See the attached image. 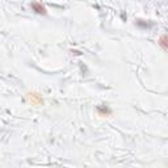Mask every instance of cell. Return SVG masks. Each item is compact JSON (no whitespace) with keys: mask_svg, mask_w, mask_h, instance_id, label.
<instances>
[{"mask_svg":"<svg viewBox=\"0 0 168 168\" xmlns=\"http://www.w3.org/2000/svg\"><path fill=\"white\" fill-rule=\"evenodd\" d=\"M32 8L39 14H46V8L45 5H42L41 3H32Z\"/></svg>","mask_w":168,"mask_h":168,"instance_id":"1","label":"cell"},{"mask_svg":"<svg viewBox=\"0 0 168 168\" xmlns=\"http://www.w3.org/2000/svg\"><path fill=\"white\" fill-rule=\"evenodd\" d=\"M159 45L163 47V50H167V36L166 34H163V36L160 37V39H159Z\"/></svg>","mask_w":168,"mask_h":168,"instance_id":"2","label":"cell"},{"mask_svg":"<svg viewBox=\"0 0 168 168\" xmlns=\"http://www.w3.org/2000/svg\"><path fill=\"white\" fill-rule=\"evenodd\" d=\"M97 111H98V113H101V114H109V113H111V109H108V108H98Z\"/></svg>","mask_w":168,"mask_h":168,"instance_id":"3","label":"cell"}]
</instances>
